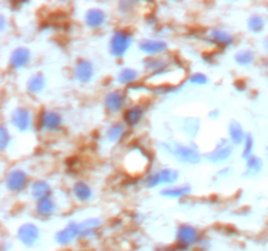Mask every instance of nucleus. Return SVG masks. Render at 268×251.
Masks as SVG:
<instances>
[{"instance_id": "obj_24", "label": "nucleus", "mask_w": 268, "mask_h": 251, "mask_svg": "<svg viewBox=\"0 0 268 251\" xmlns=\"http://www.w3.org/2000/svg\"><path fill=\"white\" fill-rule=\"evenodd\" d=\"M212 38H213L214 42L221 43V45H229L232 43V37L226 34L225 32H221V30H214L212 33Z\"/></svg>"}, {"instance_id": "obj_18", "label": "nucleus", "mask_w": 268, "mask_h": 251, "mask_svg": "<svg viewBox=\"0 0 268 251\" xmlns=\"http://www.w3.org/2000/svg\"><path fill=\"white\" fill-rule=\"evenodd\" d=\"M141 117H143V112H141V109L133 108V109H130L129 112L126 113L125 119H126V122L129 123L130 126H135L136 123L140 122Z\"/></svg>"}, {"instance_id": "obj_16", "label": "nucleus", "mask_w": 268, "mask_h": 251, "mask_svg": "<svg viewBox=\"0 0 268 251\" xmlns=\"http://www.w3.org/2000/svg\"><path fill=\"white\" fill-rule=\"evenodd\" d=\"M37 236H38V232H37V228L33 225H24L20 229V237L24 242H33L36 240Z\"/></svg>"}, {"instance_id": "obj_1", "label": "nucleus", "mask_w": 268, "mask_h": 251, "mask_svg": "<svg viewBox=\"0 0 268 251\" xmlns=\"http://www.w3.org/2000/svg\"><path fill=\"white\" fill-rule=\"evenodd\" d=\"M148 165V156L140 148L131 149L125 158V170L131 176H141Z\"/></svg>"}, {"instance_id": "obj_17", "label": "nucleus", "mask_w": 268, "mask_h": 251, "mask_svg": "<svg viewBox=\"0 0 268 251\" xmlns=\"http://www.w3.org/2000/svg\"><path fill=\"white\" fill-rule=\"evenodd\" d=\"M73 192L80 200H89V197L92 196V191L85 183H76L75 187H73Z\"/></svg>"}, {"instance_id": "obj_28", "label": "nucleus", "mask_w": 268, "mask_h": 251, "mask_svg": "<svg viewBox=\"0 0 268 251\" xmlns=\"http://www.w3.org/2000/svg\"><path fill=\"white\" fill-rule=\"evenodd\" d=\"M122 133H123V127L119 125H114L109 129V132H107V137L111 140V141H117V140L121 139Z\"/></svg>"}, {"instance_id": "obj_7", "label": "nucleus", "mask_w": 268, "mask_h": 251, "mask_svg": "<svg viewBox=\"0 0 268 251\" xmlns=\"http://www.w3.org/2000/svg\"><path fill=\"white\" fill-rule=\"evenodd\" d=\"M12 123H13L18 129L25 131L29 128L30 125V115H29L28 110L25 109H17L12 115Z\"/></svg>"}, {"instance_id": "obj_2", "label": "nucleus", "mask_w": 268, "mask_h": 251, "mask_svg": "<svg viewBox=\"0 0 268 251\" xmlns=\"http://www.w3.org/2000/svg\"><path fill=\"white\" fill-rule=\"evenodd\" d=\"M130 45H131V37H130L129 33H115L113 40H111V51H113V54L119 57V55L125 54L127 49L130 47Z\"/></svg>"}, {"instance_id": "obj_13", "label": "nucleus", "mask_w": 268, "mask_h": 251, "mask_svg": "<svg viewBox=\"0 0 268 251\" xmlns=\"http://www.w3.org/2000/svg\"><path fill=\"white\" fill-rule=\"evenodd\" d=\"M50 192H51L50 186H49L46 182L40 181V182H36L33 185L32 195L36 197V199H38L40 201L43 200V199H47L49 195H50Z\"/></svg>"}, {"instance_id": "obj_23", "label": "nucleus", "mask_w": 268, "mask_h": 251, "mask_svg": "<svg viewBox=\"0 0 268 251\" xmlns=\"http://www.w3.org/2000/svg\"><path fill=\"white\" fill-rule=\"evenodd\" d=\"M190 192V187H178V188H169V190L162 191V195L172 197H181L185 196Z\"/></svg>"}, {"instance_id": "obj_19", "label": "nucleus", "mask_w": 268, "mask_h": 251, "mask_svg": "<svg viewBox=\"0 0 268 251\" xmlns=\"http://www.w3.org/2000/svg\"><path fill=\"white\" fill-rule=\"evenodd\" d=\"M229 135H230V139L233 140L234 144H241V141L243 140L242 128H241V126L236 122H232V125L229 127Z\"/></svg>"}, {"instance_id": "obj_33", "label": "nucleus", "mask_w": 268, "mask_h": 251, "mask_svg": "<svg viewBox=\"0 0 268 251\" xmlns=\"http://www.w3.org/2000/svg\"><path fill=\"white\" fill-rule=\"evenodd\" d=\"M191 83L201 84V85H203V84L207 83V77H205L204 75H201V73H197V75H194L193 77H191Z\"/></svg>"}, {"instance_id": "obj_5", "label": "nucleus", "mask_w": 268, "mask_h": 251, "mask_svg": "<svg viewBox=\"0 0 268 251\" xmlns=\"http://www.w3.org/2000/svg\"><path fill=\"white\" fill-rule=\"evenodd\" d=\"M26 182H28L26 174L21 170H13L12 173H9L7 178V186L12 191L22 190L26 186Z\"/></svg>"}, {"instance_id": "obj_34", "label": "nucleus", "mask_w": 268, "mask_h": 251, "mask_svg": "<svg viewBox=\"0 0 268 251\" xmlns=\"http://www.w3.org/2000/svg\"><path fill=\"white\" fill-rule=\"evenodd\" d=\"M265 46H266V49H267V51H268V40H266V42H265Z\"/></svg>"}, {"instance_id": "obj_26", "label": "nucleus", "mask_w": 268, "mask_h": 251, "mask_svg": "<svg viewBox=\"0 0 268 251\" xmlns=\"http://www.w3.org/2000/svg\"><path fill=\"white\" fill-rule=\"evenodd\" d=\"M77 233H79V228H77V226L73 225V224H72V225L68 226L67 229L63 230V232H62V233L59 234L58 237H59V240L68 241V240H69V238L75 237V236Z\"/></svg>"}, {"instance_id": "obj_3", "label": "nucleus", "mask_w": 268, "mask_h": 251, "mask_svg": "<svg viewBox=\"0 0 268 251\" xmlns=\"http://www.w3.org/2000/svg\"><path fill=\"white\" fill-rule=\"evenodd\" d=\"M178 178V173L172 169H164L158 172L157 174H154L150 178H148V186L154 187L157 185H162V183H173Z\"/></svg>"}, {"instance_id": "obj_9", "label": "nucleus", "mask_w": 268, "mask_h": 251, "mask_svg": "<svg viewBox=\"0 0 268 251\" xmlns=\"http://www.w3.org/2000/svg\"><path fill=\"white\" fill-rule=\"evenodd\" d=\"M62 119L57 113H45L41 119V127L42 128L50 129V131H55L61 127Z\"/></svg>"}, {"instance_id": "obj_14", "label": "nucleus", "mask_w": 268, "mask_h": 251, "mask_svg": "<svg viewBox=\"0 0 268 251\" xmlns=\"http://www.w3.org/2000/svg\"><path fill=\"white\" fill-rule=\"evenodd\" d=\"M140 49L144 53H149V54H157L166 49V43L160 42V41H144L140 45Z\"/></svg>"}, {"instance_id": "obj_10", "label": "nucleus", "mask_w": 268, "mask_h": 251, "mask_svg": "<svg viewBox=\"0 0 268 251\" xmlns=\"http://www.w3.org/2000/svg\"><path fill=\"white\" fill-rule=\"evenodd\" d=\"M30 59V53H29L28 49H17L14 50V53L12 54L11 58V64L13 65L14 68H20V67H24Z\"/></svg>"}, {"instance_id": "obj_32", "label": "nucleus", "mask_w": 268, "mask_h": 251, "mask_svg": "<svg viewBox=\"0 0 268 251\" xmlns=\"http://www.w3.org/2000/svg\"><path fill=\"white\" fill-rule=\"evenodd\" d=\"M8 141H9V136H8L7 129L1 127V131H0V145H1V149L7 147Z\"/></svg>"}, {"instance_id": "obj_21", "label": "nucleus", "mask_w": 268, "mask_h": 251, "mask_svg": "<svg viewBox=\"0 0 268 251\" xmlns=\"http://www.w3.org/2000/svg\"><path fill=\"white\" fill-rule=\"evenodd\" d=\"M54 209H55V205H54L53 200H51L50 197L43 199V200L40 201V204H38V213L42 216H50L54 212Z\"/></svg>"}, {"instance_id": "obj_11", "label": "nucleus", "mask_w": 268, "mask_h": 251, "mask_svg": "<svg viewBox=\"0 0 268 251\" xmlns=\"http://www.w3.org/2000/svg\"><path fill=\"white\" fill-rule=\"evenodd\" d=\"M86 24L90 28H98L104 24L105 21V13L101 9H90L85 16Z\"/></svg>"}, {"instance_id": "obj_25", "label": "nucleus", "mask_w": 268, "mask_h": 251, "mask_svg": "<svg viewBox=\"0 0 268 251\" xmlns=\"http://www.w3.org/2000/svg\"><path fill=\"white\" fill-rule=\"evenodd\" d=\"M262 169V161L258 157L251 156L247 161V173L249 174H255Z\"/></svg>"}, {"instance_id": "obj_8", "label": "nucleus", "mask_w": 268, "mask_h": 251, "mask_svg": "<svg viewBox=\"0 0 268 251\" xmlns=\"http://www.w3.org/2000/svg\"><path fill=\"white\" fill-rule=\"evenodd\" d=\"M93 75V69H92V64L85 61L79 62V64L76 65L75 76L76 79L79 80L80 83H88L92 79Z\"/></svg>"}, {"instance_id": "obj_30", "label": "nucleus", "mask_w": 268, "mask_h": 251, "mask_svg": "<svg viewBox=\"0 0 268 251\" xmlns=\"http://www.w3.org/2000/svg\"><path fill=\"white\" fill-rule=\"evenodd\" d=\"M254 59V55L250 51H242L240 54H237L236 61L240 63V64H250L251 62Z\"/></svg>"}, {"instance_id": "obj_15", "label": "nucleus", "mask_w": 268, "mask_h": 251, "mask_svg": "<svg viewBox=\"0 0 268 251\" xmlns=\"http://www.w3.org/2000/svg\"><path fill=\"white\" fill-rule=\"evenodd\" d=\"M230 154H232V148L226 145V144H224V145H218L211 154H208V158H209L211 161L217 162L228 158Z\"/></svg>"}, {"instance_id": "obj_29", "label": "nucleus", "mask_w": 268, "mask_h": 251, "mask_svg": "<svg viewBox=\"0 0 268 251\" xmlns=\"http://www.w3.org/2000/svg\"><path fill=\"white\" fill-rule=\"evenodd\" d=\"M136 77H137V72L134 71V69H125L119 75V80H121L122 83H131Z\"/></svg>"}, {"instance_id": "obj_4", "label": "nucleus", "mask_w": 268, "mask_h": 251, "mask_svg": "<svg viewBox=\"0 0 268 251\" xmlns=\"http://www.w3.org/2000/svg\"><path fill=\"white\" fill-rule=\"evenodd\" d=\"M185 77V71H170V72H160L156 75H152L148 79V81L156 80V83L162 84H178L179 81H182Z\"/></svg>"}, {"instance_id": "obj_6", "label": "nucleus", "mask_w": 268, "mask_h": 251, "mask_svg": "<svg viewBox=\"0 0 268 251\" xmlns=\"http://www.w3.org/2000/svg\"><path fill=\"white\" fill-rule=\"evenodd\" d=\"M173 153L177 156V158H179V160H182V161L185 162H189V164H197V162H199V160H201L199 154L189 147L177 145V147H174Z\"/></svg>"}, {"instance_id": "obj_27", "label": "nucleus", "mask_w": 268, "mask_h": 251, "mask_svg": "<svg viewBox=\"0 0 268 251\" xmlns=\"http://www.w3.org/2000/svg\"><path fill=\"white\" fill-rule=\"evenodd\" d=\"M263 26H265V21H263V18L261 16H253L250 18V21H249V28L255 33L261 32Z\"/></svg>"}, {"instance_id": "obj_20", "label": "nucleus", "mask_w": 268, "mask_h": 251, "mask_svg": "<svg viewBox=\"0 0 268 251\" xmlns=\"http://www.w3.org/2000/svg\"><path fill=\"white\" fill-rule=\"evenodd\" d=\"M43 84H45V80H43L42 75L33 76L32 79L29 80L28 89L30 90L32 93H40L41 90L43 89Z\"/></svg>"}, {"instance_id": "obj_31", "label": "nucleus", "mask_w": 268, "mask_h": 251, "mask_svg": "<svg viewBox=\"0 0 268 251\" xmlns=\"http://www.w3.org/2000/svg\"><path fill=\"white\" fill-rule=\"evenodd\" d=\"M253 137L247 136L246 137V147H245V151H243V156L246 158L251 157V151H253Z\"/></svg>"}, {"instance_id": "obj_22", "label": "nucleus", "mask_w": 268, "mask_h": 251, "mask_svg": "<svg viewBox=\"0 0 268 251\" xmlns=\"http://www.w3.org/2000/svg\"><path fill=\"white\" fill-rule=\"evenodd\" d=\"M179 240L183 241V242H191V241L195 240L197 237V232L190 228V226H182L179 229Z\"/></svg>"}, {"instance_id": "obj_12", "label": "nucleus", "mask_w": 268, "mask_h": 251, "mask_svg": "<svg viewBox=\"0 0 268 251\" xmlns=\"http://www.w3.org/2000/svg\"><path fill=\"white\" fill-rule=\"evenodd\" d=\"M105 105L110 112H118L119 109L123 106V96L118 92H113V93L107 94Z\"/></svg>"}]
</instances>
